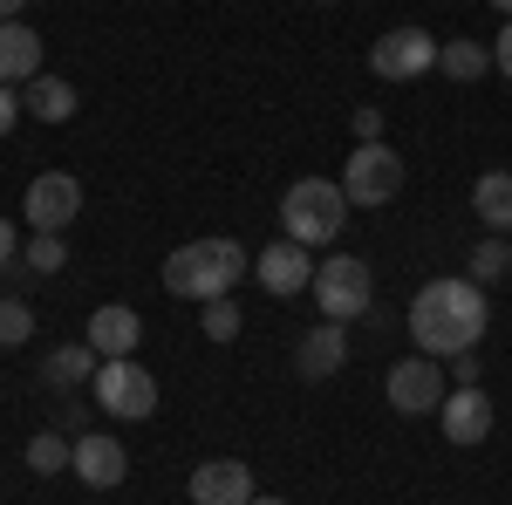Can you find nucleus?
<instances>
[{"label": "nucleus", "instance_id": "6ab92c4d", "mask_svg": "<svg viewBox=\"0 0 512 505\" xmlns=\"http://www.w3.org/2000/svg\"><path fill=\"white\" fill-rule=\"evenodd\" d=\"M437 69L451 82H478V76H492V48L472 35H458V41H437Z\"/></svg>", "mask_w": 512, "mask_h": 505}, {"label": "nucleus", "instance_id": "0eeeda50", "mask_svg": "<svg viewBox=\"0 0 512 505\" xmlns=\"http://www.w3.org/2000/svg\"><path fill=\"white\" fill-rule=\"evenodd\" d=\"M383 396H390V410H403V417L437 410V403H444V362H437V355H403V362H390Z\"/></svg>", "mask_w": 512, "mask_h": 505}, {"label": "nucleus", "instance_id": "c756f323", "mask_svg": "<svg viewBox=\"0 0 512 505\" xmlns=\"http://www.w3.org/2000/svg\"><path fill=\"white\" fill-rule=\"evenodd\" d=\"M21 7H28V0H0V21H14V14H21Z\"/></svg>", "mask_w": 512, "mask_h": 505}, {"label": "nucleus", "instance_id": "9d476101", "mask_svg": "<svg viewBox=\"0 0 512 505\" xmlns=\"http://www.w3.org/2000/svg\"><path fill=\"white\" fill-rule=\"evenodd\" d=\"M253 280L267 287V294H308L315 287V253L308 246H294V239H274V246H260L253 253Z\"/></svg>", "mask_w": 512, "mask_h": 505}, {"label": "nucleus", "instance_id": "5701e85b", "mask_svg": "<svg viewBox=\"0 0 512 505\" xmlns=\"http://www.w3.org/2000/svg\"><path fill=\"white\" fill-rule=\"evenodd\" d=\"M35 335V308L28 301H0V349H21Z\"/></svg>", "mask_w": 512, "mask_h": 505}, {"label": "nucleus", "instance_id": "f03ea898", "mask_svg": "<svg viewBox=\"0 0 512 505\" xmlns=\"http://www.w3.org/2000/svg\"><path fill=\"white\" fill-rule=\"evenodd\" d=\"M246 267H253V253H246L239 239H185V246L164 260V287H171L178 301H219V294L239 287Z\"/></svg>", "mask_w": 512, "mask_h": 505}, {"label": "nucleus", "instance_id": "2f4dec72", "mask_svg": "<svg viewBox=\"0 0 512 505\" xmlns=\"http://www.w3.org/2000/svg\"><path fill=\"white\" fill-rule=\"evenodd\" d=\"M253 505H287V499H253Z\"/></svg>", "mask_w": 512, "mask_h": 505}, {"label": "nucleus", "instance_id": "aec40b11", "mask_svg": "<svg viewBox=\"0 0 512 505\" xmlns=\"http://www.w3.org/2000/svg\"><path fill=\"white\" fill-rule=\"evenodd\" d=\"M96 369H103V355L89 349V342H69V349L48 355V369H41V376H48L55 389H82V383H96Z\"/></svg>", "mask_w": 512, "mask_h": 505}, {"label": "nucleus", "instance_id": "7ed1b4c3", "mask_svg": "<svg viewBox=\"0 0 512 505\" xmlns=\"http://www.w3.org/2000/svg\"><path fill=\"white\" fill-rule=\"evenodd\" d=\"M342 219H349V192H342V178H294L287 198H280V226H287L294 246H335Z\"/></svg>", "mask_w": 512, "mask_h": 505}, {"label": "nucleus", "instance_id": "4be33fe9", "mask_svg": "<svg viewBox=\"0 0 512 505\" xmlns=\"http://www.w3.org/2000/svg\"><path fill=\"white\" fill-rule=\"evenodd\" d=\"M21 260H28L35 273H62L69 267V246H62V233H35L28 246H21Z\"/></svg>", "mask_w": 512, "mask_h": 505}, {"label": "nucleus", "instance_id": "f257e3e1", "mask_svg": "<svg viewBox=\"0 0 512 505\" xmlns=\"http://www.w3.org/2000/svg\"><path fill=\"white\" fill-rule=\"evenodd\" d=\"M485 321H492V308H485V287H478L472 273L458 280H431L417 301H410V342H417V355H437V362H451V355H472L478 342H485Z\"/></svg>", "mask_w": 512, "mask_h": 505}, {"label": "nucleus", "instance_id": "9b49d317", "mask_svg": "<svg viewBox=\"0 0 512 505\" xmlns=\"http://www.w3.org/2000/svg\"><path fill=\"white\" fill-rule=\"evenodd\" d=\"M437 424H444V437H451L458 451H472V444H485V437H492V396H485L478 383L444 389V403H437Z\"/></svg>", "mask_w": 512, "mask_h": 505}, {"label": "nucleus", "instance_id": "c85d7f7f", "mask_svg": "<svg viewBox=\"0 0 512 505\" xmlns=\"http://www.w3.org/2000/svg\"><path fill=\"white\" fill-rule=\"evenodd\" d=\"M7 260H14V226L0 219V267H7Z\"/></svg>", "mask_w": 512, "mask_h": 505}, {"label": "nucleus", "instance_id": "423d86ee", "mask_svg": "<svg viewBox=\"0 0 512 505\" xmlns=\"http://www.w3.org/2000/svg\"><path fill=\"white\" fill-rule=\"evenodd\" d=\"M342 192H349V205H390L403 192V157L390 144H355L349 171H342Z\"/></svg>", "mask_w": 512, "mask_h": 505}, {"label": "nucleus", "instance_id": "473e14b6", "mask_svg": "<svg viewBox=\"0 0 512 505\" xmlns=\"http://www.w3.org/2000/svg\"><path fill=\"white\" fill-rule=\"evenodd\" d=\"M321 7H328V0H321Z\"/></svg>", "mask_w": 512, "mask_h": 505}, {"label": "nucleus", "instance_id": "bb28decb", "mask_svg": "<svg viewBox=\"0 0 512 505\" xmlns=\"http://www.w3.org/2000/svg\"><path fill=\"white\" fill-rule=\"evenodd\" d=\"M492 69H499V76L512 82V21L499 28V41H492Z\"/></svg>", "mask_w": 512, "mask_h": 505}, {"label": "nucleus", "instance_id": "39448f33", "mask_svg": "<svg viewBox=\"0 0 512 505\" xmlns=\"http://www.w3.org/2000/svg\"><path fill=\"white\" fill-rule=\"evenodd\" d=\"M96 410L103 417H123V424H144V417H158V376L144 369V362H103L96 369Z\"/></svg>", "mask_w": 512, "mask_h": 505}, {"label": "nucleus", "instance_id": "f8f14e48", "mask_svg": "<svg viewBox=\"0 0 512 505\" xmlns=\"http://www.w3.org/2000/svg\"><path fill=\"white\" fill-rule=\"evenodd\" d=\"M253 471L239 465V458H205L192 471V505H253Z\"/></svg>", "mask_w": 512, "mask_h": 505}, {"label": "nucleus", "instance_id": "a878e982", "mask_svg": "<svg viewBox=\"0 0 512 505\" xmlns=\"http://www.w3.org/2000/svg\"><path fill=\"white\" fill-rule=\"evenodd\" d=\"M355 137H362V144H376V137H383V110H369V103H362V110H355Z\"/></svg>", "mask_w": 512, "mask_h": 505}, {"label": "nucleus", "instance_id": "ddd939ff", "mask_svg": "<svg viewBox=\"0 0 512 505\" xmlns=\"http://www.w3.org/2000/svg\"><path fill=\"white\" fill-rule=\"evenodd\" d=\"M89 485V492H117L123 478H130V458H123L117 437H103V430H89V437H76V465H69Z\"/></svg>", "mask_w": 512, "mask_h": 505}, {"label": "nucleus", "instance_id": "dca6fc26", "mask_svg": "<svg viewBox=\"0 0 512 505\" xmlns=\"http://www.w3.org/2000/svg\"><path fill=\"white\" fill-rule=\"evenodd\" d=\"M41 76V35L21 21H0V82H35Z\"/></svg>", "mask_w": 512, "mask_h": 505}, {"label": "nucleus", "instance_id": "2eb2a0df", "mask_svg": "<svg viewBox=\"0 0 512 505\" xmlns=\"http://www.w3.org/2000/svg\"><path fill=\"white\" fill-rule=\"evenodd\" d=\"M342 362H349V335H342V321H321L315 335H301V349H294V369H301L308 383L335 376Z\"/></svg>", "mask_w": 512, "mask_h": 505}, {"label": "nucleus", "instance_id": "6e6552de", "mask_svg": "<svg viewBox=\"0 0 512 505\" xmlns=\"http://www.w3.org/2000/svg\"><path fill=\"white\" fill-rule=\"evenodd\" d=\"M369 69L383 82H417L437 69V35H424V28H390V35H376V48H369Z\"/></svg>", "mask_w": 512, "mask_h": 505}, {"label": "nucleus", "instance_id": "f3484780", "mask_svg": "<svg viewBox=\"0 0 512 505\" xmlns=\"http://www.w3.org/2000/svg\"><path fill=\"white\" fill-rule=\"evenodd\" d=\"M21 110L41 117V123H69V117H76V82H62V76L41 69L35 82H21Z\"/></svg>", "mask_w": 512, "mask_h": 505}, {"label": "nucleus", "instance_id": "7c9ffc66", "mask_svg": "<svg viewBox=\"0 0 512 505\" xmlns=\"http://www.w3.org/2000/svg\"><path fill=\"white\" fill-rule=\"evenodd\" d=\"M492 7H499V14H506V21H512V0H492Z\"/></svg>", "mask_w": 512, "mask_h": 505}, {"label": "nucleus", "instance_id": "393cba45", "mask_svg": "<svg viewBox=\"0 0 512 505\" xmlns=\"http://www.w3.org/2000/svg\"><path fill=\"white\" fill-rule=\"evenodd\" d=\"M205 335H212V342H239V308H233V294L205 301Z\"/></svg>", "mask_w": 512, "mask_h": 505}, {"label": "nucleus", "instance_id": "b1692460", "mask_svg": "<svg viewBox=\"0 0 512 505\" xmlns=\"http://www.w3.org/2000/svg\"><path fill=\"white\" fill-rule=\"evenodd\" d=\"M506 267H512V246H506V239H485V246H472V280H478V287H492Z\"/></svg>", "mask_w": 512, "mask_h": 505}, {"label": "nucleus", "instance_id": "412c9836", "mask_svg": "<svg viewBox=\"0 0 512 505\" xmlns=\"http://www.w3.org/2000/svg\"><path fill=\"white\" fill-rule=\"evenodd\" d=\"M76 465V437H62V430H41V437H28V471H41V478H55V471Z\"/></svg>", "mask_w": 512, "mask_h": 505}, {"label": "nucleus", "instance_id": "cd10ccee", "mask_svg": "<svg viewBox=\"0 0 512 505\" xmlns=\"http://www.w3.org/2000/svg\"><path fill=\"white\" fill-rule=\"evenodd\" d=\"M14 123H21V96H14V89H7V82H0V137H7V130H14Z\"/></svg>", "mask_w": 512, "mask_h": 505}, {"label": "nucleus", "instance_id": "a211bd4d", "mask_svg": "<svg viewBox=\"0 0 512 505\" xmlns=\"http://www.w3.org/2000/svg\"><path fill=\"white\" fill-rule=\"evenodd\" d=\"M472 212L492 233H512V171H485L472 185Z\"/></svg>", "mask_w": 512, "mask_h": 505}, {"label": "nucleus", "instance_id": "1a4fd4ad", "mask_svg": "<svg viewBox=\"0 0 512 505\" xmlns=\"http://www.w3.org/2000/svg\"><path fill=\"white\" fill-rule=\"evenodd\" d=\"M21 212H28L35 233H62V226H76V212H82V185L69 171H41L28 185V198H21Z\"/></svg>", "mask_w": 512, "mask_h": 505}, {"label": "nucleus", "instance_id": "20e7f679", "mask_svg": "<svg viewBox=\"0 0 512 505\" xmlns=\"http://www.w3.org/2000/svg\"><path fill=\"white\" fill-rule=\"evenodd\" d=\"M315 308L328 314V321H355V314H369V301H376V273H369V260H355V253H328V260H315Z\"/></svg>", "mask_w": 512, "mask_h": 505}, {"label": "nucleus", "instance_id": "4468645a", "mask_svg": "<svg viewBox=\"0 0 512 505\" xmlns=\"http://www.w3.org/2000/svg\"><path fill=\"white\" fill-rule=\"evenodd\" d=\"M137 342H144V314H137V308L110 301V308L89 314V349L103 355V362H123V355H137Z\"/></svg>", "mask_w": 512, "mask_h": 505}]
</instances>
